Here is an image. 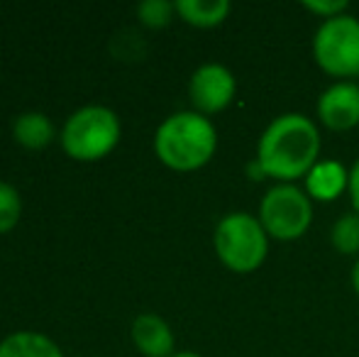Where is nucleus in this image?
<instances>
[{
  "label": "nucleus",
  "mask_w": 359,
  "mask_h": 357,
  "mask_svg": "<svg viewBox=\"0 0 359 357\" xmlns=\"http://www.w3.org/2000/svg\"><path fill=\"white\" fill-rule=\"evenodd\" d=\"M320 130L303 113H281L271 120L257 142V157L264 179L296 184L320 162Z\"/></svg>",
  "instance_id": "1"
},
{
  "label": "nucleus",
  "mask_w": 359,
  "mask_h": 357,
  "mask_svg": "<svg viewBox=\"0 0 359 357\" xmlns=\"http://www.w3.org/2000/svg\"><path fill=\"white\" fill-rule=\"evenodd\" d=\"M217 130L208 115L196 110L171 113L154 133V154L174 172H196L215 157Z\"/></svg>",
  "instance_id": "2"
},
{
  "label": "nucleus",
  "mask_w": 359,
  "mask_h": 357,
  "mask_svg": "<svg viewBox=\"0 0 359 357\" xmlns=\"http://www.w3.org/2000/svg\"><path fill=\"white\" fill-rule=\"evenodd\" d=\"M269 235L259 218L247 210H235L217 220L213 233V250L222 267L235 274H250L264 264L269 255Z\"/></svg>",
  "instance_id": "3"
},
{
  "label": "nucleus",
  "mask_w": 359,
  "mask_h": 357,
  "mask_svg": "<svg viewBox=\"0 0 359 357\" xmlns=\"http://www.w3.org/2000/svg\"><path fill=\"white\" fill-rule=\"evenodd\" d=\"M123 125L115 110L105 105H83L62 128V149L76 162H98L118 147Z\"/></svg>",
  "instance_id": "4"
},
{
  "label": "nucleus",
  "mask_w": 359,
  "mask_h": 357,
  "mask_svg": "<svg viewBox=\"0 0 359 357\" xmlns=\"http://www.w3.org/2000/svg\"><path fill=\"white\" fill-rule=\"evenodd\" d=\"M313 59L323 74L337 81L359 79V18L345 13L318 25Z\"/></svg>",
  "instance_id": "5"
},
{
  "label": "nucleus",
  "mask_w": 359,
  "mask_h": 357,
  "mask_svg": "<svg viewBox=\"0 0 359 357\" xmlns=\"http://www.w3.org/2000/svg\"><path fill=\"white\" fill-rule=\"evenodd\" d=\"M262 228L271 240L293 243L303 238L313 223V201L301 186L274 184L259 201Z\"/></svg>",
  "instance_id": "6"
},
{
  "label": "nucleus",
  "mask_w": 359,
  "mask_h": 357,
  "mask_svg": "<svg viewBox=\"0 0 359 357\" xmlns=\"http://www.w3.org/2000/svg\"><path fill=\"white\" fill-rule=\"evenodd\" d=\"M237 95V79L225 64H201L189 81V98L201 115L222 113Z\"/></svg>",
  "instance_id": "7"
},
{
  "label": "nucleus",
  "mask_w": 359,
  "mask_h": 357,
  "mask_svg": "<svg viewBox=\"0 0 359 357\" xmlns=\"http://www.w3.org/2000/svg\"><path fill=\"white\" fill-rule=\"evenodd\" d=\"M318 123L332 133H347L359 125V83L335 81L330 83L316 103Z\"/></svg>",
  "instance_id": "8"
},
{
  "label": "nucleus",
  "mask_w": 359,
  "mask_h": 357,
  "mask_svg": "<svg viewBox=\"0 0 359 357\" xmlns=\"http://www.w3.org/2000/svg\"><path fill=\"white\" fill-rule=\"evenodd\" d=\"M133 335L135 348L144 357H171L176 348V338L171 325L156 314H140L133 321Z\"/></svg>",
  "instance_id": "9"
},
{
  "label": "nucleus",
  "mask_w": 359,
  "mask_h": 357,
  "mask_svg": "<svg viewBox=\"0 0 359 357\" xmlns=\"http://www.w3.org/2000/svg\"><path fill=\"white\" fill-rule=\"evenodd\" d=\"M303 181H306L303 191L311 196V201L330 203V201L340 198L347 191L350 169H345L340 162H335V159H320Z\"/></svg>",
  "instance_id": "10"
},
{
  "label": "nucleus",
  "mask_w": 359,
  "mask_h": 357,
  "mask_svg": "<svg viewBox=\"0 0 359 357\" xmlns=\"http://www.w3.org/2000/svg\"><path fill=\"white\" fill-rule=\"evenodd\" d=\"M0 357H64V353L49 335L18 330L0 340Z\"/></svg>",
  "instance_id": "11"
},
{
  "label": "nucleus",
  "mask_w": 359,
  "mask_h": 357,
  "mask_svg": "<svg viewBox=\"0 0 359 357\" xmlns=\"http://www.w3.org/2000/svg\"><path fill=\"white\" fill-rule=\"evenodd\" d=\"M54 135V123L47 113L39 110H27L20 113L13 123V137L18 144H22L25 149H44L47 144H52Z\"/></svg>",
  "instance_id": "12"
},
{
  "label": "nucleus",
  "mask_w": 359,
  "mask_h": 357,
  "mask_svg": "<svg viewBox=\"0 0 359 357\" xmlns=\"http://www.w3.org/2000/svg\"><path fill=\"white\" fill-rule=\"evenodd\" d=\"M232 5L227 0H176V15L198 29L217 27L227 20Z\"/></svg>",
  "instance_id": "13"
},
{
  "label": "nucleus",
  "mask_w": 359,
  "mask_h": 357,
  "mask_svg": "<svg viewBox=\"0 0 359 357\" xmlns=\"http://www.w3.org/2000/svg\"><path fill=\"white\" fill-rule=\"evenodd\" d=\"M330 245L340 255L359 257V213H345L332 223L330 228Z\"/></svg>",
  "instance_id": "14"
},
{
  "label": "nucleus",
  "mask_w": 359,
  "mask_h": 357,
  "mask_svg": "<svg viewBox=\"0 0 359 357\" xmlns=\"http://www.w3.org/2000/svg\"><path fill=\"white\" fill-rule=\"evenodd\" d=\"M22 218V198L20 191L8 181H0V235L15 230Z\"/></svg>",
  "instance_id": "15"
},
{
  "label": "nucleus",
  "mask_w": 359,
  "mask_h": 357,
  "mask_svg": "<svg viewBox=\"0 0 359 357\" xmlns=\"http://www.w3.org/2000/svg\"><path fill=\"white\" fill-rule=\"evenodd\" d=\"M174 15H176V3H169V0H144V3L137 5L140 22L151 29L166 27Z\"/></svg>",
  "instance_id": "16"
},
{
  "label": "nucleus",
  "mask_w": 359,
  "mask_h": 357,
  "mask_svg": "<svg viewBox=\"0 0 359 357\" xmlns=\"http://www.w3.org/2000/svg\"><path fill=\"white\" fill-rule=\"evenodd\" d=\"M303 8L325 22V20H332V18H337V15H345L350 5H347L345 0H318V3L316 0H306Z\"/></svg>",
  "instance_id": "17"
},
{
  "label": "nucleus",
  "mask_w": 359,
  "mask_h": 357,
  "mask_svg": "<svg viewBox=\"0 0 359 357\" xmlns=\"http://www.w3.org/2000/svg\"><path fill=\"white\" fill-rule=\"evenodd\" d=\"M347 196H350L352 210L359 213V159L350 167V184H347Z\"/></svg>",
  "instance_id": "18"
},
{
  "label": "nucleus",
  "mask_w": 359,
  "mask_h": 357,
  "mask_svg": "<svg viewBox=\"0 0 359 357\" xmlns=\"http://www.w3.org/2000/svg\"><path fill=\"white\" fill-rule=\"evenodd\" d=\"M350 284H352V289H355V294L359 296V257L355 260V264H352V269H350Z\"/></svg>",
  "instance_id": "19"
},
{
  "label": "nucleus",
  "mask_w": 359,
  "mask_h": 357,
  "mask_svg": "<svg viewBox=\"0 0 359 357\" xmlns=\"http://www.w3.org/2000/svg\"><path fill=\"white\" fill-rule=\"evenodd\" d=\"M171 357H201L198 353H191V350H184V353H174Z\"/></svg>",
  "instance_id": "20"
}]
</instances>
